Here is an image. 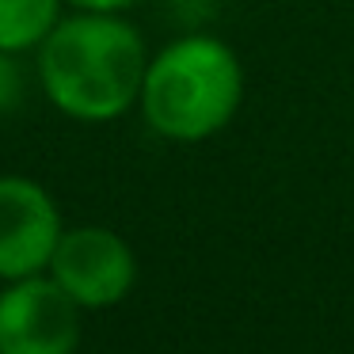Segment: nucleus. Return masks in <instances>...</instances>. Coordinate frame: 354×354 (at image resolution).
<instances>
[{"label": "nucleus", "instance_id": "f257e3e1", "mask_svg": "<svg viewBox=\"0 0 354 354\" xmlns=\"http://www.w3.org/2000/svg\"><path fill=\"white\" fill-rule=\"evenodd\" d=\"M149 50L122 12H73L39 46V84L62 115L111 122L138 107Z\"/></svg>", "mask_w": 354, "mask_h": 354}, {"label": "nucleus", "instance_id": "f03ea898", "mask_svg": "<svg viewBox=\"0 0 354 354\" xmlns=\"http://www.w3.org/2000/svg\"><path fill=\"white\" fill-rule=\"evenodd\" d=\"M244 103V65L214 35H183L149 57L138 107L164 141L198 145L236 118Z\"/></svg>", "mask_w": 354, "mask_h": 354}, {"label": "nucleus", "instance_id": "7ed1b4c3", "mask_svg": "<svg viewBox=\"0 0 354 354\" xmlns=\"http://www.w3.org/2000/svg\"><path fill=\"white\" fill-rule=\"evenodd\" d=\"M46 274L80 308H111L133 290L138 259H133V248L115 229L77 225L62 232Z\"/></svg>", "mask_w": 354, "mask_h": 354}, {"label": "nucleus", "instance_id": "20e7f679", "mask_svg": "<svg viewBox=\"0 0 354 354\" xmlns=\"http://www.w3.org/2000/svg\"><path fill=\"white\" fill-rule=\"evenodd\" d=\"M80 313L50 274L16 278L0 290V354H77Z\"/></svg>", "mask_w": 354, "mask_h": 354}, {"label": "nucleus", "instance_id": "39448f33", "mask_svg": "<svg viewBox=\"0 0 354 354\" xmlns=\"http://www.w3.org/2000/svg\"><path fill=\"white\" fill-rule=\"evenodd\" d=\"M62 232V209L46 187L27 176H0V282L46 274Z\"/></svg>", "mask_w": 354, "mask_h": 354}, {"label": "nucleus", "instance_id": "423d86ee", "mask_svg": "<svg viewBox=\"0 0 354 354\" xmlns=\"http://www.w3.org/2000/svg\"><path fill=\"white\" fill-rule=\"evenodd\" d=\"M62 4L65 0H0V50H39L62 19Z\"/></svg>", "mask_w": 354, "mask_h": 354}, {"label": "nucleus", "instance_id": "0eeeda50", "mask_svg": "<svg viewBox=\"0 0 354 354\" xmlns=\"http://www.w3.org/2000/svg\"><path fill=\"white\" fill-rule=\"evenodd\" d=\"M19 100H24V73L16 65V54L0 50V115L19 107Z\"/></svg>", "mask_w": 354, "mask_h": 354}, {"label": "nucleus", "instance_id": "6e6552de", "mask_svg": "<svg viewBox=\"0 0 354 354\" xmlns=\"http://www.w3.org/2000/svg\"><path fill=\"white\" fill-rule=\"evenodd\" d=\"M69 8H77V12H126V8H133L138 0H65Z\"/></svg>", "mask_w": 354, "mask_h": 354}]
</instances>
